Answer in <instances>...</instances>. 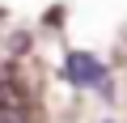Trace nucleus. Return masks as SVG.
Segmentation results:
<instances>
[{
  "label": "nucleus",
  "mask_w": 127,
  "mask_h": 123,
  "mask_svg": "<svg viewBox=\"0 0 127 123\" xmlns=\"http://www.w3.org/2000/svg\"><path fill=\"white\" fill-rule=\"evenodd\" d=\"M64 77L72 85H81V89H106V64L89 51H72L64 59Z\"/></svg>",
  "instance_id": "2"
},
{
  "label": "nucleus",
  "mask_w": 127,
  "mask_h": 123,
  "mask_svg": "<svg viewBox=\"0 0 127 123\" xmlns=\"http://www.w3.org/2000/svg\"><path fill=\"white\" fill-rule=\"evenodd\" d=\"M30 93L13 72H0V123H30Z\"/></svg>",
  "instance_id": "1"
}]
</instances>
